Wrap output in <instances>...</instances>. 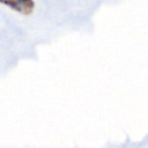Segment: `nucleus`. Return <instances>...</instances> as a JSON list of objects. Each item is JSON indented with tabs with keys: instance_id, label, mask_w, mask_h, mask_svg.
Instances as JSON below:
<instances>
[{
	"instance_id": "nucleus-1",
	"label": "nucleus",
	"mask_w": 148,
	"mask_h": 148,
	"mask_svg": "<svg viewBox=\"0 0 148 148\" xmlns=\"http://www.w3.org/2000/svg\"><path fill=\"white\" fill-rule=\"evenodd\" d=\"M0 1L23 13H30L31 9L34 8V2L31 0H0Z\"/></svg>"
}]
</instances>
